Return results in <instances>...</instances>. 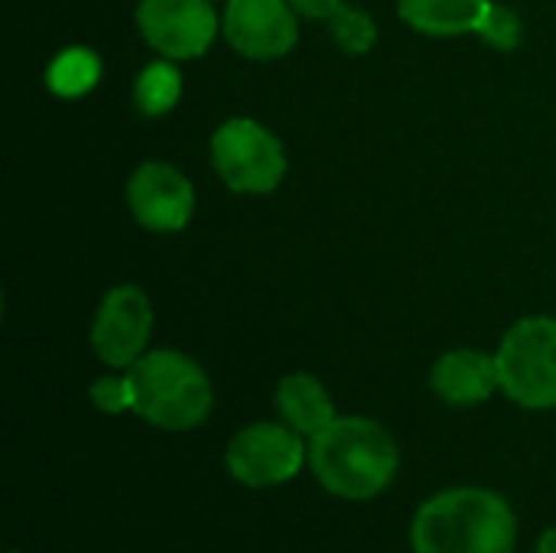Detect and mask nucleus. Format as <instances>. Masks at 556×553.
Instances as JSON below:
<instances>
[{"label":"nucleus","mask_w":556,"mask_h":553,"mask_svg":"<svg viewBox=\"0 0 556 553\" xmlns=\"http://www.w3.org/2000/svg\"><path fill=\"white\" fill-rule=\"evenodd\" d=\"M476 36L498 52H515L525 42V20L515 7L492 0L476 26Z\"/></svg>","instance_id":"f3484780"},{"label":"nucleus","mask_w":556,"mask_h":553,"mask_svg":"<svg viewBox=\"0 0 556 553\" xmlns=\"http://www.w3.org/2000/svg\"><path fill=\"white\" fill-rule=\"evenodd\" d=\"M182 95V75L176 68L173 59H153L150 65H143V72L137 75L134 85V104L140 108V114L147 117H163L179 104Z\"/></svg>","instance_id":"2eb2a0df"},{"label":"nucleus","mask_w":556,"mask_h":553,"mask_svg":"<svg viewBox=\"0 0 556 553\" xmlns=\"http://www.w3.org/2000/svg\"><path fill=\"white\" fill-rule=\"evenodd\" d=\"M534 553H556V528H551V531H544V535H541V541H538Z\"/></svg>","instance_id":"aec40b11"},{"label":"nucleus","mask_w":556,"mask_h":553,"mask_svg":"<svg viewBox=\"0 0 556 553\" xmlns=\"http://www.w3.org/2000/svg\"><path fill=\"white\" fill-rule=\"evenodd\" d=\"M218 179L238 196H270L287 176V150L280 137L254 117H228L208 140Z\"/></svg>","instance_id":"39448f33"},{"label":"nucleus","mask_w":556,"mask_h":553,"mask_svg":"<svg viewBox=\"0 0 556 553\" xmlns=\"http://www.w3.org/2000/svg\"><path fill=\"white\" fill-rule=\"evenodd\" d=\"M274 407H277V417L287 427H293L300 437H306V440L323 433L339 417L336 404H332V394L309 372L283 375L277 391H274Z\"/></svg>","instance_id":"f8f14e48"},{"label":"nucleus","mask_w":556,"mask_h":553,"mask_svg":"<svg viewBox=\"0 0 556 553\" xmlns=\"http://www.w3.org/2000/svg\"><path fill=\"white\" fill-rule=\"evenodd\" d=\"M137 29L143 42L173 62H189L208 52L222 33V16L212 0H137Z\"/></svg>","instance_id":"0eeeda50"},{"label":"nucleus","mask_w":556,"mask_h":553,"mask_svg":"<svg viewBox=\"0 0 556 553\" xmlns=\"http://www.w3.org/2000/svg\"><path fill=\"white\" fill-rule=\"evenodd\" d=\"M293 10L306 20H329L345 0H290Z\"/></svg>","instance_id":"6ab92c4d"},{"label":"nucleus","mask_w":556,"mask_h":553,"mask_svg":"<svg viewBox=\"0 0 556 553\" xmlns=\"http://www.w3.org/2000/svg\"><path fill=\"white\" fill-rule=\"evenodd\" d=\"M329 39L345 52V55H368L378 42V23L371 13H365L362 7L342 3L329 20Z\"/></svg>","instance_id":"dca6fc26"},{"label":"nucleus","mask_w":556,"mask_h":553,"mask_svg":"<svg viewBox=\"0 0 556 553\" xmlns=\"http://www.w3.org/2000/svg\"><path fill=\"white\" fill-rule=\"evenodd\" d=\"M134 414L156 430L186 433L208 420L215 388L205 368L179 349H150L127 368Z\"/></svg>","instance_id":"7ed1b4c3"},{"label":"nucleus","mask_w":556,"mask_h":553,"mask_svg":"<svg viewBox=\"0 0 556 553\" xmlns=\"http://www.w3.org/2000/svg\"><path fill=\"white\" fill-rule=\"evenodd\" d=\"M502 394L528 411H556V316H525L495 352Z\"/></svg>","instance_id":"20e7f679"},{"label":"nucleus","mask_w":556,"mask_h":553,"mask_svg":"<svg viewBox=\"0 0 556 553\" xmlns=\"http://www.w3.org/2000/svg\"><path fill=\"white\" fill-rule=\"evenodd\" d=\"M91 404L101 411V414H124L134 407V398H130V381H127V372L124 375H104L91 385L88 391Z\"/></svg>","instance_id":"a211bd4d"},{"label":"nucleus","mask_w":556,"mask_h":553,"mask_svg":"<svg viewBox=\"0 0 556 553\" xmlns=\"http://www.w3.org/2000/svg\"><path fill=\"white\" fill-rule=\"evenodd\" d=\"M430 388L443 404H453V407L485 404L495 391H502L498 362L495 355L482 349L443 352L430 368Z\"/></svg>","instance_id":"9b49d317"},{"label":"nucleus","mask_w":556,"mask_h":553,"mask_svg":"<svg viewBox=\"0 0 556 553\" xmlns=\"http://www.w3.org/2000/svg\"><path fill=\"white\" fill-rule=\"evenodd\" d=\"M309 440L283 420H257L238 430L225 450V469L244 489H274L300 476Z\"/></svg>","instance_id":"423d86ee"},{"label":"nucleus","mask_w":556,"mask_h":553,"mask_svg":"<svg viewBox=\"0 0 556 553\" xmlns=\"http://www.w3.org/2000/svg\"><path fill=\"white\" fill-rule=\"evenodd\" d=\"M98 78H101V59L88 46L62 49L46 68V85L59 98H81L98 85Z\"/></svg>","instance_id":"4468645a"},{"label":"nucleus","mask_w":556,"mask_h":553,"mask_svg":"<svg viewBox=\"0 0 556 553\" xmlns=\"http://www.w3.org/2000/svg\"><path fill=\"white\" fill-rule=\"evenodd\" d=\"M492 0H397V16L433 39H456L476 33Z\"/></svg>","instance_id":"ddd939ff"},{"label":"nucleus","mask_w":556,"mask_h":553,"mask_svg":"<svg viewBox=\"0 0 556 553\" xmlns=\"http://www.w3.org/2000/svg\"><path fill=\"white\" fill-rule=\"evenodd\" d=\"M127 209L147 231H182L195 215V189L179 166L143 160L127 179Z\"/></svg>","instance_id":"9d476101"},{"label":"nucleus","mask_w":556,"mask_h":553,"mask_svg":"<svg viewBox=\"0 0 556 553\" xmlns=\"http://www.w3.org/2000/svg\"><path fill=\"white\" fill-rule=\"evenodd\" d=\"M518 518L505 495L456 486L427 499L410 521L414 553H511Z\"/></svg>","instance_id":"f03ea898"},{"label":"nucleus","mask_w":556,"mask_h":553,"mask_svg":"<svg viewBox=\"0 0 556 553\" xmlns=\"http://www.w3.org/2000/svg\"><path fill=\"white\" fill-rule=\"evenodd\" d=\"M153 339V303L137 284L111 287L91 319V349L108 368L127 372L140 355L150 352Z\"/></svg>","instance_id":"6e6552de"},{"label":"nucleus","mask_w":556,"mask_h":553,"mask_svg":"<svg viewBox=\"0 0 556 553\" xmlns=\"http://www.w3.org/2000/svg\"><path fill=\"white\" fill-rule=\"evenodd\" d=\"M7 553H16V551H7Z\"/></svg>","instance_id":"412c9836"},{"label":"nucleus","mask_w":556,"mask_h":553,"mask_svg":"<svg viewBox=\"0 0 556 553\" xmlns=\"http://www.w3.org/2000/svg\"><path fill=\"white\" fill-rule=\"evenodd\" d=\"M222 36L251 62H277L300 42V13L290 0H225Z\"/></svg>","instance_id":"1a4fd4ad"},{"label":"nucleus","mask_w":556,"mask_h":553,"mask_svg":"<svg viewBox=\"0 0 556 553\" xmlns=\"http://www.w3.org/2000/svg\"><path fill=\"white\" fill-rule=\"evenodd\" d=\"M313 479L336 499L368 502L391 489L401 469V450L391 430L371 417H336L309 440L306 460Z\"/></svg>","instance_id":"f257e3e1"}]
</instances>
